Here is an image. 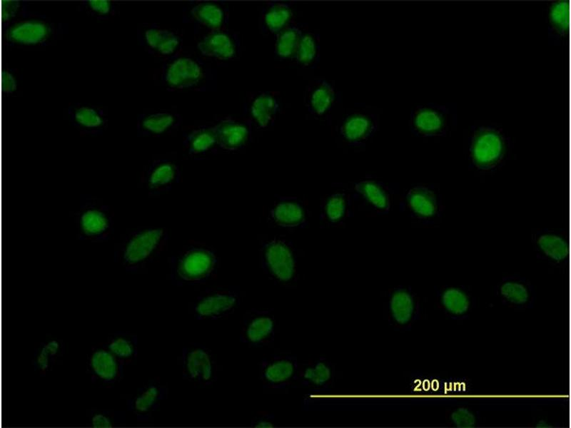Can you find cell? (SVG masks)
Listing matches in <instances>:
<instances>
[{
  "mask_svg": "<svg viewBox=\"0 0 571 428\" xmlns=\"http://www.w3.org/2000/svg\"><path fill=\"white\" fill-rule=\"evenodd\" d=\"M183 137V145L193 157H201L218 147L214 125L200 126Z\"/></svg>",
  "mask_w": 571,
  "mask_h": 428,
  "instance_id": "obj_32",
  "label": "cell"
},
{
  "mask_svg": "<svg viewBox=\"0 0 571 428\" xmlns=\"http://www.w3.org/2000/svg\"><path fill=\"white\" fill-rule=\"evenodd\" d=\"M137 39L140 46L151 55H172L180 44V38L175 32L155 23L139 26Z\"/></svg>",
  "mask_w": 571,
  "mask_h": 428,
  "instance_id": "obj_24",
  "label": "cell"
},
{
  "mask_svg": "<svg viewBox=\"0 0 571 428\" xmlns=\"http://www.w3.org/2000/svg\"><path fill=\"white\" fill-rule=\"evenodd\" d=\"M346 209V202L343 194L336 193L330 195L324 205V212L328 220L335 223L341 220Z\"/></svg>",
  "mask_w": 571,
  "mask_h": 428,
  "instance_id": "obj_43",
  "label": "cell"
},
{
  "mask_svg": "<svg viewBox=\"0 0 571 428\" xmlns=\"http://www.w3.org/2000/svg\"><path fill=\"white\" fill-rule=\"evenodd\" d=\"M196 47L203 56L233 60L241 54V41L238 33L228 30L204 35Z\"/></svg>",
  "mask_w": 571,
  "mask_h": 428,
  "instance_id": "obj_22",
  "label": "cell"
},
{
  "mask_svg": "<svg viewBox=\"0 0 571 428\" xmlns=\"http://www.w3.org/2000/svg\"><path fill=\"white\" fill-rule=\"evenodd\" d=\"M388 321L395 328L405 330L420 319L421 305L417 295L410 288L398 287L388 295L385 305Z\"/></svg>",
  "mask_w": 571,
  "mask_h": 428,
  "instance_id": "obj_14",
  "label": "cell"
},
{
  "mask_svg": "<svg viewBox=\"0 0 571 428\" xmlns=\"http://www.w3.org/2000/svg\"><path fill=\"white\" fill-rule=\"evenodd\" d=\"M161 80L168 91H206L213 81V73L200 59L176 53L163 62Z\"/></svg>",
  "mask_w": 571,
  "mask_h": 428,
  "instance_id": "obj_4",
  "label": "cell"
},
{
  "mask_svg": "<svg viewBox=\"0 0 571 428\" xmlns=\"http://www.w3.org/2000/svg\"><path fill=\"white\" fill-rule=\"evenodd\" d=\"M320 57V39L317 34H303L298 48L294 56L298 64L304 67L315 66Z\"/></svg>",
  "mask_w": 571,
  "mask_h": 428,
  "instance_id": "obj_39",
  "label": "cell"
},
{
  "mask_svg": "<svg viewBox=\"0 0 571 428\" xmlns=\"http://www.w3.org/2000/svg\"><path fill=\"white\" fill-rule=\"evenodd\" d=\"M293 15L291 4L283 1L267 2L261 9L259 28L263 34L278 35L289 25Z\"/></svg>",
  "mask_w": 571,
  "mask_h": 428,
  "instance_id": "obj_29",
  "label": "cell"
},
{
  "mask_svg": "<svg viewBox=\"0 0 571 428\" xmlns=\"http://www.w3.org/2000/svg\"><path fill=\"white\" fill-rule=\"evenodd\" d=\"M77 9L94 19L105 20L116 14L117 4L110 0H86L81 1Z\"/></svg>",
  "mask_w": 571,
  "mask_h": 428,
  "instance_id": "obj_42",
  "label": "cell"
},
{
  "mask_svg": "<svg viewBox=\"0 0 571 428\" xmlns=\"http://www.w3.org/2000/svg\"><path fill=\"white\" fill-rule=\"evenodd\" d=\"M458 121L455 106L429 103L412 110L409 125L419 137L445 136Z\"/></svg>",
  "mask_w": 571,
  "mask_h": 428,
  "instance_id": "obj_8",
  "label": "cell"
},
{
  "mask_svg": "<svg viewBox=\"0 0 571 428\" xmlns=\"http://www.w3.org/2000/svg\"><path fill=\"white\" fill-rule=\"evenodd\" d=\"M532 243L538 258L557 268L567 265L570 250L565 235L552 230H540L532 233Z\"/></svg>",
  "mask_w": 571,
  "mask_h": 428,
  "instance_id": "obj_20",
  "label": "cell"
},
{
  "mask_svg": "<svg viewBox=\"0 0 571 428\" xmlns=\"http://www.w3.org/2000/svg\"><path fill=\"white\" fill-rule=\"evenodd\" d=\"M355 190L379 213H385L389 210V195L378 183L362 180L355 184Z\"/></svg>",
  "mask_w": 571,
  "mask_h": 428,
  "instance_id": "obj_38",
  "label": "cell"
},
{
  "mask_svg": "<svg viewBox=\"0 0 571 428\" xmlns=\"http://www.w3.org/2000/svg\"><path fill=\"white\" fill-rule=\"evenodd\" d=\"M2 78L3 92L6 96L16 93L19 86L17 73L12 68H6L4 70Z\"/></svg>",
  "mask_w": 571,
  "mask_h": 428,
  "instance_id": "obj_45",
  "label": "cell"
},
{
  "mask_svg": "<svg viewBox=\"0 0 571 428\" xmlns=\"http://www.w3.org/2000/svg\"><path fill=\"white\" fill-rule=\"evenodd\" d=\"M548 37L552 42L560 43L566 36L570 24V4L567 1H550L547 6Z\"/></svg>",
  "mask_w": 571,
  "mask_h": 428,
  "instance_id": "obj_33",
  "label": "cell"
},
{
  "mask_svg": "<svg viewBox=\"0 0 571 428\" xmlns=\"http://www.w3.org/2000/svg\"><path fill=\"white\" fill-rule=\"evenodd\" d=\"M303 32L298 25L290 24L278 35L274 54L278 59L294 57Z\"/></svg>",
  "mask_w": 571,
  "mask_h": 428,
  "instance_id": "obj_37",
  "label": "cell"
},
{
  "mask_svg": "<svg viewBox=\"0 0 571 428\" xmlns=\"http://www.w3.org/2000/svg\"><path fill=\"white\" fill-rule=\"evenodd\" d=\"M214 127L218 148L226 151H236L243 148L251 139L253 123L250 119L241 122L232 116H226L219 119Z\"/></svg>",
  "mask_w": 571,
  "mask_h": 428,
  "instance_id": "obj_25",
  "label": "cell"
},
{
  "mask_svg": "<svg viewBox=\"0 0 571 428\" xmlns=\"http://www.w3.org/2000/svg\"><path fill=\"white\" fill-rule=\"evenodd\" d=\"M451 422L458 427H471L477 424L478 418L474 412L468 408L458 407L450 414Z\"/></svg>",
  "mask_w": 571,
  "mask_h": 428,
  "instance_id": "obj_44",
  "label": "cell"
},
{
  "mask_svg": "<svg viewBox=\"0 0 571 428\" xmlns=\"http://www.w3.org/2000/svg\"><path fill=\"white\" fill-rule=\"evenodd\" d=\"M260 263L263 272L276 282L288 283L295 277L293 254L282 240L265 242L260 249Z\"/></svg>",
  "mask_w": 571,
  "mask_h": 428,
  "instance_id": "obj_11",
  "label": "cell"
},
{
  "mask_svg": "<svg viewBox=\"0 0 571 428\" xmlns=\"http://www.w3.org/2000/svg\"><path fill=\"white\" fill-rule=\"evenodd\" d=\"M74 218L79 240L102 243L109 240L114 232V214L111 207L91 194L80 195Z\"/></svg>",
  "mask_w": 571,
  "mask_h": 428,
  "instance_id": "obj_3",
  "label": "cell"
},
{
  "mask_svg": "<svg viewBox=\"0 0 571 428\" xmlns=\"http://www.w3.org/2000/svg\"><path fill=\"white\" fill-rule=\"evenodd\" d=\"M182 116L172 111H154L138 114L136 133L140 137L160 136L178 128Z\"/></svg>",
  "mask_w": 571,
  "mask_h": 428,
  "instance_id": "obj_26",
  "label": "cell"
},
{
  "mask_svg": "<svg viewBox=\"0 0 571 428\" xmlns=\"http://www.w3.org/2000/svg\"><path fill=\"white\" fill-rule=\"evenodd\" d=\"M270 218L278 226L292 228L303 224L305 213L299 203L287 199L275 204L271 210Z\"/></svg>",
  "mask_w": 571,
  "mask_h": 428,
  "instance_id": "obj_36",
  "label": "cell"
},
{
  "mask_svg": "<svg viewBox=\"0 0 571 428\" xmlns=\"http://www.w3.org/2000/svg\"><path fill=\"white\" fill-rule=\"evenodd\" d=\"M405 205L413 218L425 223L440 220L443 211L440 193L432 186L411 188L405 195Z\"/></svg>",
  "mask_w": 571,
  "mask_h": 428,
  "instance_id": "obj_18",
  "label": "cell"
},
{
  "mask_svg": "<svg viewBox=\"0 0 571 428\" xmlns=\"http://www.w3.org/2000/svg\"><path fill=\"white\" fill-rule=\"evenodd\" d=\"M180 176L179 168L175 163L166 158H158L144 169L140 184L150 196H158L178 183Z\"/></svg>",
  "mask_w": 571,
  "mask_h": 428,
  "instance_id": "obj_19",
  "label": "cell"
},
{
  "mask_svg": "<svg viewBox=\"0 0 571 428\" xmlns=\"http://www.w3.org/2000/svg\"><path fill=\"white\" fill-rule=\"evenodd\" d=\"M438 305L450 319H467L475 306V299L472 292L462 285H446L436 292Z\"/></svg>",
  "mask_w": 571,
  "mask_h": 428,
  "instance_id": "obj_21",
  "label": "cell"
},
{
  "mask_svg": "<svg viewBox=\"0 0 571 428\" xmlns=\"http://www.w3.org/2000/svg\"><path fill=\"white\" fill-rule=\"evenodd\" d=\"M46 16L20 19L4 29V38L9 46L32 48L51 44L68 31L67 24L53 22Z\"/></svg>",
  "mask_w": 571,
  "mask_h": 428,
  "instance_id": "obj_5",
  "label": "cell"
},
{
  "mask_svg": "<svg viewBox=\"0 0 571 428\" xmlns=\"http://www.w3.org/2000/svg\"><path fill=\"white\" fill-rule=\"evenodd\" d=\"M276 330L273 309L251 308L243 314L239 340L251 347H267L273 343Z\"/></svg>",
  "mask_w": 571,
  "mask_h": 428,
  "instance_id": "obj_12",
  "label": "cell"
},
{
  "mask_svg": "<svg viewBox=\"0 0 571 428\" xmlns=\"http://www.w3.org/2000/svg\"><path fill=\"white\" fill-rule=\"evenodd\" d=\"M168 387L158 379H150L126 400L127 410L140 422H148L168 398Z\"/></svg>",
  "mask_w": 571,
  "mask_h": 428,
  "instance_id": "obj_17",
  "label": "cell"
},
{
  "mask_svg": "<svg viewBox=\"0 0 571 428\" xmlns=\"http://www.w3.org/2000/svg\"><path fill=\"white\" fill-rule=\"evenodd\" d=\"M64 353L65 344L61 340L47 339L34 349L31 364L35 371L45 375L61 360Z\"/></svg>",
  "mask_w": 571,
  "mask_h": 428,
  "instance_id": "obj_31",
  "label": "cell"
},
{
  "mask_svg": "<svg viewBox=\"0 0 571 428\" xmlns=\"http://www.w3.org/2000/svg\"><path fill=\"white\" fill-rule=\"evenodd\" d=\"M89 424L95 428H110L125 422L126 416L123 411L94 408L87 414Z\"/></svg>",
  "mask_w": 571,
  "mask_h": 428,
  "instance_id": "obj_41",
  "label": "cell"
},
{
  "mask_svg": "<svg viewBox=\"0 0 571 428\" xmlns=\"http://www.w3.org/2000/svg\"><path fill=\"white\" fill-rule=\"evenodd\" d=\"M279 111L278 100L268 92H261L250 106L251 121L259 129L267 128L274 123Z\"/></svg>",
  "mask_w": 571,
  "mask_h": 428,
  "instance_id": "obj_34",
  "label": "cell"
},
{
  "mask_svg": "<svg viewBox=\"0 0 571 428\" xmlns=\"http://www.w3.org/2000/svg\"><path fill=\"white\" fill-rule=\"evenodd\" d=\"M218 260L214 253L202 248H193L172 258L171 278L176 285L205 283L216 273Z\"/></svg>",
  "mask_w": 571,
  "mask_h": 428,
  "instance_id": "obj_6",
  "label": "cell"
},
{
  "mask_svg": "<svg viewBox=\"0 0 571 428\" xmlns=\"http://www.w3.org/2000/svg\"><path fill=\"white\" fill-rule=\"evenodd\" d=\"M510 138L497 125L473 126L468 137V156L470 165L480 172H492L508 158Z\"/></svg>",
  "mask_w": 571,
  "mask_h": 428,
  "instance_id": "obj_2",
  "label": "cell"
},
{
  "mask_svg": "<svg viewBox=\"0 0 571 428\" xmlns=\"http://www.w3.org/2000/svg\"><path fill=\"white\" fill-rule=\"evenodd\" d=\"M182 12L183 23L193 24L196 34L201 30L207 34L224 30L229 20L228 9L214 2H190Z\"/></svg>",
  "mask_w": 571,
  "mask_h": 428,
  "instance_id": "obj_15",
  "label": "cell"
},
{
  "mask_svg": "<svg viewBox=\"0 0 571 428\" xmlns=\"http://www.w3.org/2000/svg\"><path fill=\"white\" fill-rule=\"evenodd\" d=\"M378 116L369 112H354L345 118L340 128L342 136L353 144L363 143L378 128Z\"/></svg>",
  "mask_w": 571,
  "mask_h": 428,
  "instance_id": "obj_27",
  "label": "cell"
},
{
  "mask_svg": "<svg viewBox=\"0 0 571 428\" xmlns=\"http://www.w3.org/2000/svg\"><path fill=\"white\" fill-rule=\"evenodd\" d=\"M71 124L81 133L93 136H101L108 126L105 111L97 106L76 103L67 109Z\"/></svg>",
  "mask_w": 571,
  "mask_h": 428,
  "instance_id": "obj_23",
  "label": "cell"
},
{
  "mask_svg": "<svg viewBox=\"0 0 571 428\" xmlns=\"http://www.w3.org/2000/svg\"><path fill=\"white\" fill-rule=\"evenodd\" d=\"M138 341L136 335L118 331L111 334L102 345L128 365L137 359Z\"/></svg>",
  "mask_w": 571,
  "mask_h": 428,
  "instance_id": "obj_35",
  "label": "cell"
},
{
  "mask_svg": "<svg viewBox=\"0 0 571 428\" xmlns=\"http://www.w3.org/2000/svg\"><path fill=\"white\" fill-rule=\"evenodd\" d=\"M182 378L194 385L206 387L218 379V362L212 350L203 344L191 342L183 347L179 358Z\"/></svg>",
  "mask_w": 571,
  "mask_h": 428,
  "instance_id": "obj_7",
  "label": "cell"
},
{
  "mask_svg": "<svg viewBox=\"0 0 571 428\" xmlns=\"http://www.w3.org/2000/svg\"><path fill=\"white\" fill-rule=\"evenodd\" d=\"M304 101L311 114L322 116L330 111L334 104V88L325 80H315L307 86Z\"/></svg>",
  "mask_w": 571,
  "mask_h": 428,
  "instance_id": "obj_30",
  "label": "cell"
},
{
  "mask_svg": "<svg viewBox=\"0 0 571 428\" xmlns=\"http://www.w3.org/2000/svg\"><path fill=\"white\" fill-rule=\"evenodd\" d=\"M300 363L295 355L281 352L269 355L259 363V379L266 389L281 390L296 381Z\"/></svg>",
  "mask_w": 571,
  "mask_h": 428,
  "instance_id": "obj_10",
  "label": "cell"
},
{
  "mask_svg": "<svg viewBox=\"0 0 571 428\" xmlns=\"http://www.w3.org/2000/svg\"><path fill=\"white\" fill-rule=\"evenodd\" d=\"M275 421L274 414L268 413L253 417L250 424L253 427H275Z\"/></svg>",
  "mask_w": 571,
  "mask_h": 428,
  "instance_id": "obj_46",
  "label": "cell"
},
{
  "mask_svg": "<svg viewBox=\"0 0 571 428\" xmlns=\"http://www.w3.org/2000/svg\"><path fill=\"white\" fill-rule=\"evenodd\" d=\"M242 300L240 289L235 286L209 288L196 297L190 310L196 320H217L233 314Z\"/></svg>",
  "mask_w": 571,
  "mask_h": 428,
  "instance_id": "obj_9",
  "label": "cell"
},
{
  "mask_svg": "<svg viewBox=\"0 0 571 428\" xmlns=\"http://www.w3.org/2000/svg\"><path fill=\"white\" fill-rule=\"evenodd\" d=\"M126 364L103 345L91 348L87 355L86 370L91 382L109 387L124 377Z\"/></svg>",
  "mask_w": 571,
  "mask_h": 428,
  "instance_id": "obj_13",
  "label": "cell"
},
{
  "mask_svg": "<svg viewBox=\"0 0 571 428\" xmlns=\"http://www.w3.org/2000/svg\"><path fill=\"white\" fill-rule=\"evenodd\" d=\"M335 368L331 362L324 358L300 365L295 382L301 387L313 389H323L329 387L334 379Z\"/></svg>",
  "mask_w": 571,
  "mask_h": 428,
  "instance_id": "obj_28",
  "label": "cell"
},
{
  "mask_svg": "<svg viewBox=\"0 0 571 428\" xmlns=\"http://www.w3.org/2000/svg\"><path fill=\"white\" fill-rule=\"evenodd\" d=\"M494 294L502 304L517 310L532 308L536 300L532 283L517 274L502 277L495 286Z\"/></svg>",
  "mask_w": 571,
  "mask_h": 428,
  "instance_id": "obj_16",
  "label": "cell"
},
{
  "mask_svg": "<svg viewBox=\"0 0 571 428\" xmlns=\"http://www.w3.org/2000/svg\"><path fill=\"white\" fill-rule=\"evenodd\" d=\"M38 12L31 9L30 4L22 1H3L2 4V20L4 28L10 24L24 19L43 16Z\"/></svg>",
  "mask_w": 571,
  "mask_h": 428,
  "instance_id": "obj_40",
  "label": "cell"
},
{
  "mask_svg": "<svg viewBox=\"0 0 571 428\" xmlns=\"http://www.w3.org/2000/svg\"><path fill=\"white\" fill-rule=\"evenodd\" d=\"M167 232L160 228L141 227L124 234L116 245L114 261L129 272L145 269L163 251Z\"/></svg>",
  "mask_w": 571,
  "mask_h": 428,
  "instance_id": "obj_1",
  "label": "cell"
}]
</instances>
